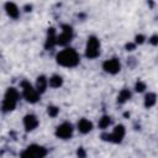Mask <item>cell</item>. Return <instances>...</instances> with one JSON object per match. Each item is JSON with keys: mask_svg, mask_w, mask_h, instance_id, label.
I'll use <instances>...</instances> for the list:
<instances>
[{"mask_svg": "<svg viewBox=\"0 0 158 158\" xmlns=\"http://www.w3.org/2000/svg\"><path fill=\"white\" fill-rule=\"evenodd\" d=\"M146 83L144 81H142V80H138L137 83H136V85H135V90L136 91H138V93H142V91H144L146 90Z\"/></svg>", "mask_w": 158, "mask_h": 158, "instance_id": "20", "label": "cell"}, {"mask_svg": "<svg viewBox=\"0 0 158 158\" xmlns=\"http://www.w3.org/2000/svg\"><path fill=\"white\" fill-rule=\"evenodd\" d=\"M100 54V41L95 36H90L86 41L85 56L89 59H95Z\"/></svg>", "mask_w": 158, "mask_h": 158, "instance_id": "4", "label": "cell"}, {"mask_svg": "<svg viewBox=\"0 0 158 158\" xmlns=\"http://www.w3.org/2000/svg\"><path fill=\"white\" fill-rule=\"evenodd\" d=\"M131 99V91L127 89V88H125V89H122L121 91H120V94H118V96H117V102L118 104H125L127 100H130Z\"/></svg>", "mask_w": 158, "mask_h": 158, "instance_id": "16", "label": "cell"}, {"mask_svg": "<svg viewBox=\"0 0 158 158\" xmlns=\"http://www.w3.org/2000/svg\"><path fill=\"white\" fill-rule=\"evenodd\" d=\"M32 158H44L47 154V149L40 144H31L25 149Z\"/></svg>", "mask_w": 158, "mask_h": 158, "instance_id": "9", "label": "cell"}, {"mask_svg": "<svg viewBox=\"0 0 158 158\" xmlns=\"http://www.w3.org/2000/svg\"><path fill=\"white\" fill-rule=\"evenodd\" d=\"M19 99H20L19 90L15 89V88H9L6 90V93H5V96H4V100H2V105H1V110L4 112L12 111L16 107Z\"/></svg>", "mask_w": 158, "mask_h": 158, "instance_id": "2", "label": "cell"}, {"mask_svg": "<svg viewBox=\"0 0 158 158\" xmlns=\"http://www.w3.org/2000/svg\"><path fill=\"white\" fill-rule=\"evenodd\" d=\"M125 133H126L125 126L123 125H117V126H115V128H114V131L111 133H102L101 138L104 141H106V142L120 143L122 141V138L125 137Z\"/></svg>", "mask_w": 158, "mask_h": 158, "instance_id": "5", "label": "cell"}, {"mask_svg": "<svg viewBox=\"0 0 158 158\" xmlns=\"http://www.w3.org/2000/svg\"><path fill=\"white\" fill-rule=\"evenodd\" d=\"M5 11L11 19H17L20 16V10L15 2H6L5 4Z\"/></svg>", "mask_w": 158, "mask_h": 158, "instance_id": "12", "label": "cell"}, {"mask_svg": "<svg viewBox=\"0 0 158 158\" xmlns=\"http://www.w3.org/2000/svg\"><path fill=\"white\" fill-rule=\"evenodd\" d=\"M144 40H146V37H144L143 35H137L136 38H135V42H133V43H135L136 46H137V44H142V43L144 42Z\"/></svg>", "mask_w": 158, "mask_h": 158, "instance_id": "21", "label": "cell"}, {"mask_svg": "<svg viewBox=\"0 0 158 158\" xmlns=\"http://www.w3.org/2000/svg\"><path fill=\"white\" fill-rule=\"evenodd\" d=\"M56 59H57V63L59 65L67 67V68H73V67L78 65L79 62H80L79 54L73 48H64L63 51H60L57 54Z\"/></svg>", "mask_w": 158, "mask_h": 158, "instance_id": "1", "label": "cell"}, {"mask_svg": "<svg viewBox=\"0 0 158 158\" xmlns=\"http://www.w3.org/2000/svg\"><path fill=\"white\" fill-rule=\"evenodd\" d=\"M47 86H48V79H47L44 75H40V77L37 78V80H36V86H35V89H36L37 93L41 95V94H43V93L46 91Z\"/></svg>", "mask_w": 158, "mask_h": 158, "instance_id": "13", "label": "cell"}, {"mask_svg": "<svg viewBox=\"0 0 158 158\" xmlns=\"http://www.w3.org/2000/svg\"><path fill=\"white\" fill-rule=\"evenodd\" d=\"M57 44V33L56 30L53 27L48 28L47 31V37H46V42H44V48L46 49H52L54 46Z\"/></svg>", "mask_w": 158, "mask_h": 158, "instance_id": "11", "label": "cell"}, {"mask_svg": "<svg viewBox=\"0 0 158 158\" xmlns=\"http://www.w3.org/2000/svg\"><path fill=\"white\" fill-rule=\"evenodd\" d=\"M111 122H112L111 117H110V116H107V115H104V116L99 120V127H100L101 130H106V128L111 125Z\"/></svg>", "mask_w": 158, "mask_h": 158, "instance_id": "18", "label": "cell"}, {"mask_svg": "<svg viewBox=\"0 0 158 158\" xmlns=\"http://www.w3.org/2000/svg\"><path fill=\"white\" fill-rule=\"evenodd\" d=\"M77 127H78L79 132H81V133H89L93 130V123L89 120H86V118H80L78 121V123H77Z\"/></svg>", "mask_w": 158, "mask_h": 158, "instance_id": "14", "label": "cell"}, {"mask_svg": "<svg viewBox=\"0 0 158 158\" xmlns=\"http://www.w3.org/2000/svg\"><path fill=\"white\" fill-rule=\"evenodd\" d=\"M73 38V28L69 25H63L62 31L59 35H57V44L59 46H67Z\"/></svg>", "mask_w": 158, "mask_h": 158, "instance_id": "6", "label": "cell"}, {"mask_svg": "<svg viewBox=\"0 0 158 158\" xmlns=\"http://www.w3.org/2000/svg\"><path fill=\"white\" fill-rule=\"evenodd\" d=\"M135 48H136V44L132 43V42H130V43L126 44V51H133Z\"/></svg>", "mask_w": 158, "mask_h": 158, "instance_id": "23", "label": "cell"}, {"mask_svg": "<svg viewBox=\"0 0 158 158\" xmlns=\"http://www.w3.org/2000/svg\"><path fill=\"white\" fill-rule=\"evenodd\" d=\"M156 101H157V95L154 93H148L146 96H144V106L147 109L152 107L156 105Z\"/></svg>", "mask_w": 158, "mask_h": 158, "instance_id": "17", "label": "cell"}, {"mask_svg": "<svg viewBox=\"0 0 158 158\" xmlns=\"http://www.w3.org/2000/svg\"><path fill=\"white\" fill-rule=\"evenodd\" d=\"M77 156H78V158H86V152H85V149H84L83 147H79V148L77 149Z\"/></svg>", "mask_w": 158, "mask_h": 158, "instance_id": "22", "label": "cell"}, {"mask_svg": "<svg viewBox=\"0 0 158 158\" xmlns=\"http://www.w3.org/2000/svg\"><path fill=\"white\" fill-rule=\"evenodd\" d=\"M48 85H49L51 88H54V89L60 88V86L63 85V78H62L60 75H58V74H54V75H52V77L48 79Z\"/></svg>", "mask_w": 158, "mask_h": 158, "instance_id": "15", "label": "cell"}, {"mask_svg": "<svg viewBox=\"0 0 158 158\" xmlns=\"http://www.w3.org/2000/svg\"><path fill=\"white\" fill-rule=\"evenodd\" d=\"M21 158H32V157H31L26 151H23V152L21 153Z\"/></svg>", "mask_w": 158, "mask_h": 158, "instance_id": "25", "label": "cell"}, {"mask_svg": "<svg viewBox=\"0 0 158 158\" xmlns=\"http://www.w3.org/2000/svg\"><path fill=\"white\" fill-rule=\"evenodd\" d=\"M151 43H152L153 46H156V44L158 43V36H157V35H154V36L151 37Z\"/></svg>", "mask_w": 158, "mask_h": 158, "instance_id": "24", "label": "cell"}, {"mask_svg": "<svg viewBox=\"0 0 158 158\" xmlns=\"http://www.w3.org/2000/svg\"><path fill=\"white\" fill-rule=\"evenodd\" d=\"M47 114H48L51 117H56V116L59 114V109H58L57 106H54V105H49V106L47 107Z\"/></svg>", "mask_w": 158, "mask_h": 158, "instance_id": "19", "label": "cell"}, {"mask_svg": "<svg viewBox=\"0 0 158 158\" xmlns=\"http://www.w3.org/2000/svg\"><path fill=\"white\" fill-rule=\"evenodd\" d=\"M102 69L109 74H117L121 70V63L117 58L114 57V58L106 59L102 63Z\"/></svg>", "mask_w": 158, "mask_h": 158, "instance_id": "8", "label": "cell"}, {"mask_svg": "<svg viewBox=\"0 0 158 158\" xmlns=\"http://www.w3.org/2000/svg\"><path fill=\"white\" fill-rule=\"evenodd\" d=\"M23 126L26 131H33L38 126V118L33 114H28L23 117Z\"/></svg>", "mask_w": 158, "mask_h": 158, "instance_id": "10", "label": "cell"}, {"mask_svg": "<svg viewBox=\"0 0 158 158\" xmlns=\"http://www.w3.org/2000/svg\"><path fill=\"white\" fill-rule=\"evenodd\" d=\"M73 125L69 122H63L56 128V136L60 139H69L73 136Z\"/></svg>", "mask_w": 158, "mask_h": 158, "instance_id": "7", "label": "cell"}, {"mask_svg": "<svg viewBox=\"0 0 158 158\" xmlns=\"http://www.w3.org/2000/svg\"><path fill=\"white\" fill-rule=\"evenodd\" d=\"M21 89H22V96L27 102L35 104L40 100V94L32 86V84L30 81H27V80L21 81Z\"/></svg>", "mask_w": 158, "mask_h": 158, "instance_id": "3", "label": "cell"}]
</instances>
